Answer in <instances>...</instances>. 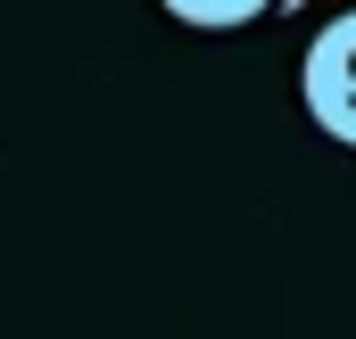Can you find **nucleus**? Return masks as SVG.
Here are the masks:
<instances>
[{"label": "nucleus", "instance_id": "1", "mask_svg": "<svg viewBox=\"0 0 356 339\" xmlns=\"http://www.w3.org/2000/svg\"><path fill=\"white\" fill-rule=\"evenodd\" d=\"M298 99H307L323 141L356 149V8H340L332 25H315V42L298 58Z\"/></svg>", "mask_w": 356, "mask_h": 339}, {"label": "nucleus", "instance_id": "2", "mask_svg": "<svg viewBox=\"0 0 356 339\" xmlns=\"http://www.w3.org/2000/svg\"><path fill=\"white\" fill-rule=\"evenodd\" d=\"M182 25H199V33H232V25H257L266 17V0H232V8H207V0H175Z\"/></svg>", "mask_w": 356, "mask_h": 339}]
</instances>
